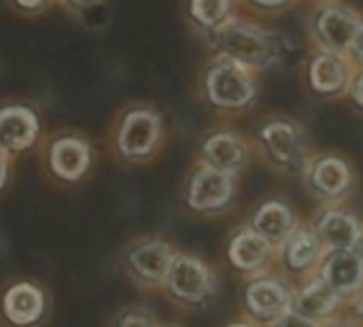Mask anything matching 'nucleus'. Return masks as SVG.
Returning <instances> with one entry per match:
<instances>
[{
  "label": "nucleus",
  "mask_w": 363,
  "mask_h": 327,
  "mask_svg": "<svg viewBox=\"0 0 363 327\" xmlns=\"http://www.w3.org/2000/svg\"><path fill=\"white\" fill-rule=\"evenodd\" d=\"M0 315L13 327H36L47 317V296L45 292L30 283H13L0 300Z\"/></svg>",
  "instance_id": "f257e3e1"
},
{
  "label": "nucleus",
  "mask_w": 363,
  "mask_h": 327,
  "mask_svg": "<svg viewBox=\"0 0 363 327\" xmlns=\"http://www.w3.org/2000/svg\"><path fill=\"white\" fill-rule=\"evenodd\" d=\"M217 47L232 60L245 64H259L268 57V40L253 28L242 23H225L215 32Z\"/></svg>",
  "instance_id": "f03ea898"
},
{
  "label": "nucleus",
  "mask_w": 363,
  "mask_h": 327,
  "mask_svg": "<svg viewBox=\"0 0 363 327\" xmlns=\"http://www.w3.org/2000/svg\"><path fill=\"white\" fill-rule=\"evenodd\" d=\"M166 285L170 294L183 302H202L211 292V275L206 266L194 257H174Z\"/></svg>",
  "instance_id": "7ed1b4c3"
},
{
  "label": "nucleus",
  "mask_w": 363,
  "mask_h": 327,
  "mask_svg": "<svg viewBox=\"0 0 363 327\" xmlns=\"http://www.w3.org/2000/svg\"><path fill=\"white\" fill-rule=\"evenodd\" d=\"M208 96L219 106H242L253 96V85L236 64H219L208 74Z\"/></svg>",
  "instance_id": "20e7f679"
},
{
  "label": "nucleus",
  "mask_w": 363,
  "mask_h": 327,
  "mask_svg": "<svg viewBox=\"0 0 363 327\" xmlns=\"http://www.w3.org/2000/svg\"><path fill=\"white\" fill-rule=\"evenodd\" d=\"M172 260L174 257H172L170 247L160 240H149V243L136 245L128 253V266H130L132 275L145 283L166 281Z\"/></svg>",
  "instance_id": "39448f33"
},
{
  "label": "nucleus",
  "mask_w": 363,
  "mask_h": 327,
  "mask_svg": "<svg viewBox=\"0 0 363 327\" xmlns=\"http://www.w3.org/2000/svg\"><path fill=\"white\" fill-rule=\"evenodd\" d=\"M160 136V119L149 111H134L125 117L119 147L128 157L147 155Z\"/></svg>",
  "instance_id": "423d86ee"
},
{
  "label": "nucleus",
  "mask_w": 363,
  "mask_h": 327,
  "mask_svg": "<svg viewBox=\"0 0 363 327\" xmlns=\"http://www.w3.org/2000/svg\"><path fill=\"white\" fill-rule=\"evenodd\" d=\"M232 196V179L225 170L204 168L200 170L189 187V206L196 211H211L225 204Z\"/></svg>",
  "instance_id": "0eeeda50"
},
{
  "label": "nucleus",
  "mask_w": 363,
  "mask_h": 327,
  "mask_svg": "<svg viewBox=\"0 0 363 327\" xmlns=\"http://www.w3.org/2000/svg\"><path fill=\"white\" fill-rule=\"evenodd\" d=\"M323 279L338 294H351L363 283V260L349 249H340L325 262Z\"/></svg>",
  "instance_id": "6e6552de"
},
{
  "label": "nucleus",
  "mask_w": 363,
  "mask_h": 327,
  "mask_svg": "<svg viewBox=\"0 0 363 327\" xmlns=\"http://www.w3.org/2000/svg\"><path fill=\"white\" fill-rule=\"evenodd\" d=\"M36 138V119L26 109L0 111V149L21 151Z\"/></svg>",
  "instance_id": "1a4fd4ad"
},
{
  "label": "nucleus",
  "mask_w": 363,
  "mask_h": 327,
  "mask_svg": "<svg viewBox=\"0 0 363 327\" xmlns=\"http://www.w3.org/2000/svg\"><path fill=\"white\" fill-rule=\"evenodd\" d=\"M247 302L249 309L262 319L283 317L289 311V294L277 281L253 283L247 292Z\"/></svg>",
  "instance_id": "9d476101"
},
{
  "label": "nucleus",
  "mask_w": 363,
  "mask_h": 327,
  "mask_svg": "<svg viewBox=\"0 0 363 327\" xmlns=\"http://www.w3.org/2000/svg\"><path fill=\"white\" fill-rule=\"evenodd\" d=\"M89 164V153L85 143L74 138H64L51 149V168L57 177L66 181H77L83 177Z\"/></svg>",
  "instance_id": "9b49d317"
},
{
  "label": "nucleus",
  "mask_w": 363,
  "mask_h": 327,
  "mask_svg": "<svg viewBox=\"0 0 363 327\" xmlns=\"http://www.w3.org/2000/svg\"><path fill=\"white\" fill-rule=\"evenodd\" d=\"M319 32L328 45L334 49H347L355 43L359 32V21L340 9H325L319 17Z\"/></svg>",
  "instance_id": "f8f14e48"
},
{
  "label": "nucleus",
  "mask_w": 363,
  "mask_h": 327,
  "mask_svg": "<svg viewBox=\"0 0 363 327\" xmlns=\"http://www.w3.org/2000/svg\"><path fill=\"white\" fill-rule=\"evenodd\" d=\"M338 304V292L325 281L311 283L298 298H296V313L308 319H321L330 315Z\"/></svg>",
  "instance_id": "ddd939ff"
},
{
  "label": "nucleus",
  "mask_w": 363,
  "mask_h": 327,
  "mask_svg": "<svg viewBox=\"0 0 363 327\" xmlns=\"http://www.w3.org/2000/svg\"><path fill=\"white\" fill-rule=\"evenodd\" d=\"M253 223H255L257 234L264 236L268 243H281L289 236V232L294 228V217L285 204L268 202L257 211Z\"/></svg>",
  "instance_id": "4468645a"
},
{
  "label": "nucleus",
  "mask_w": 363,
  "mask_h": 327,
  "mask_svg": "<svg viewBox=\"0 0 363 327\" xmlns=\"http://www.w3.org/2000/svg\"><path fill=\"white\" fill-rule=\"evenodd\" d=\"M264 140L270 149V153L274 155L277 162L283 164H298L300 155H302V147H300V136L298 132L287 126V123H270L264 130Z\"/></svg>",
  "instance_id": "2eb2a0df"
},
{
  "label": "nucleus",
  "mask_w": 363,
  "mask_h": 327,
  "mask_svg": "<svg viewBox=\"0 0 363 327\" xmlns=\"http://www.w3.org/2000/svg\"><path fill=\"white\" fill-rule=\"evenodd\" d=\"M319 232L323 236V240L340 251V249H351L359 236V228H357V221L347 215V213H338V211H332V213H325V217L321 219L319 223Z\"/></svg>",
  "instance_id": "dca6fc26"
},
{
  "label": "nucleus",
  "mask_w": 363,
  "mask_h": 327,
  "mask_svg": "<svg viewBox=\"0 0 363 327\" xmlns=\"http://www.w3.org/2000/svg\"><path fill=\"white\" fill-rule=\"evenodd\" d=\"M268 253H270V245L257 232L238 234L230 247V257H232L234 266H238L242 270H253V268L262 266L266 262Z\"/></svg>",
  "instance_id": "f3484780"
},
{
  "label": "nucleus",
  "mask_w": 363,
  "mask_h": 327,
  "mask_svg": "<svg viewBox=\"0 0 363 327\" xmlns=\"http://www.w3.org/2000/svg\"><path fill=\"white\" fill-rule=\"evenodd\" d=\"M204 157L211 168L232 170L242 160V145L232 134H215L204 143Z\"/></svg>",
  "instance_id": "a211bd4d"
},
{
  "label": "nucleus",
  "mask_w": 363,
  "mask_h": 327,
  "mask_svg": "<svg viewBox=\"0 0 363 327\" xmlns=\"http://www.w3.org/2000/svg\"><path fill=\"white\" fill-rule=\"evenodd\" d=\"M311 81L317 92L332 94L347 81V68L336 55H319L311 68Z\"/></svg>",
  "instance_id": "6ab92c4d"
},
{
  "label": "nucleus",
  "mask_w": 363,
  "mask_h": 327,
  "mask_svg": "<svg viewBox=\"0 0 363 327\" xmlns=\"http://www.w3.org/2000/svg\"><path fill=\"white\" fill-rule=\"evenodd\" d=\"M313 181L315 185L323 192V194H330V196H336V194H342L349 185V168L345 162L340 160H321L317 166H315V172H313Z\"/></svg>",
  "instance_id": "aec40b11"
},
{
  "label": "nucleus",
  "mask_w": 363,
  "mask_h": 327,
  "mask_svg": "<svg viewBox=\"0 0 363 327\" xmlns=\"http://www.w3.org/2000/svg\"><path fill=\"white\" fill-rule=\"evenodd\" d=\"M319 253V240L313 232H296L287 245V262L291 268L302 270L315 262Z\"/></svg>",
  "instance_id": "412c9836"
},
{
  "label": "nucleus",
  "mask_w": 363,
  "mask_h": 327,
  "mask_svg": "<svg viewBox=\"0 0 363 327\" xmlns=\"http://www.w3.org/2000/svg\"><path fill=\"white\" fill-rule=\"evenodd\" d=\"M230 0H191L194 17L204 26H217L228 13Z\"/></svg>",
  "instance_id": "4be33fe9"
},
{
  "label": "nucleus",
  "mask_w": 363,
  "mask_h": 327,
  "mask_svg": "<svg viewBox=\"0 0 363 327\" xmlns=\"http://www.w3.org/2000/svg\"><path fill=\"white\" fill-rule=\"evenodd\" d=\"M111 327H155V321L143 309H125L115 317Z\"/></svg>",
  "instance_id": "5701e85b"
},
{
  "label": "nucleus",
  "mask_w": 363,
  "mask_h": 327,
  "mask_svg": "<svg viewBox=\"0 0 363 327\" xmlns=\"http://www.w3.org/2000/svg\"><path fill=\"white\" fill-rule=\"evenodd\" d=\"M274 327H317L315 326V321L313 319H308V317H302V315H298V313H294V315H283L281 317V321L277 323Z\"/></svg>",
  "instance_id": "b1692460"
},
{
  "label": "nucleus",
  "mask_w": 363,
  "mask_h": 327,
  "mask_svg": "<svg viewBox=\"0 0 363 327\" xmlns=\"http://www.w3.org/2000/svg\"><path fill=\"white\" fill-rule=\"evenodd\" d=\"M6 181V160H4V153L0 151V189Z\"/></svg>",
  "instance_id": "393cba45"
},
{
  "label": "nucleus",
  "mask_w": 363,
  "mask_h": 327,
  "mask_svg": "<svg viewBox=\"0 0 363 327\" xmlns=\"http://www.w3.org/2000/svg\"><path fill=\"white\" fill-rule=\"evenodd\" d=\"M355 49H357V53H359V57L363 60V26H359V32H357V36H355Z\"/></svg>",
  "instance_id": "a878e982"
},
{
  "label": "nucleus",
  "mask_w": 363,
  "mask_h": 327,
  "mask_svg": "<svg viewBox=\"0 0 363 327\" xmlns=\"http://www.w3.org/2000/svg\"><path fill=\"white\" fill-rule=\"evenodd\" d=\"M355 98H357V102L363 106V74L357 79V83H355Z\"/></svg>",
  "instance_id": "bb28decb"
},
{
  "label": "nucleus",
  "mask_w": 363,
  "mask_h": 327,
  "mask_svg": "<svg viewBox=\"0 0 363 327\" xmlns=\"http://www.w3.org/2000/svg\"><path fill=\"white\" fill-rule=\"evenodd\" d=\"M353 247H355V253H357V255L363 260V234L357 236V240H355V245H353Z\"/></svg>",
  "instance_id": "cd10ccee"
},
{
  "label": "nucleus",
  "mask_w": 363,
  "mask_h": 327,
  "mask_svg": "<svg viewBox=\"0 0 363 327\" xmlns=\"http://www.w3.org/2000/svg\"><path fill=\"white\" fill-rule=\"evenodd\" d=\"M17 2H19L21 6H28V9H34V6H38V4H40L43 0H17Z\"/></svg>",
  "instance_id": "c85d7f7f"
},
{
  "label": "nucleus",
  "mask_w": 363,
  "mask_h": 327,
  "mask_svg": "<svg viewBox=\"0 0 363 327\" xmlns=\"http://www.w3.org/2000/svg\"><path fill=\"white\" fill-rule=\"evenodd\" d=\"M255 2H259V4H266V6H274V4H281L283 0H255Z\"/></svg>",
  "instance_id": "c756f323"
},
{
  "label": "nucleus",
  "mask_w": 363,
  "mask_h": 327,
  "mask_svg": "<svg viewBox=\"0 0 363 327\" xmlns=\"http://www.w3.org/2000/svg\"><path fill=\"white\" fill-rule=\"evenodd\" d=\"M359 313L363 315V296H362V300H359Z\"/></svg>",
  "instance_id": "7c9ffc66"
},
{
  "label": "nucleus",
  "mask_w": 363,
  "mask_h": 327,
  "mask_svg": "<svg viewBox=\"0 0 363 327\" xmlns=\"http://www.w3.org/2000/svg\"><path fill=\"white\" fill-rule=\"evenodd\" d=\"M74 2H87V0H74Z\"/></svg>",
  "instance_id": "2f4dec72"
},
{
  "label": "nucleus",
  "mask_w": 363,
  "mask_h": 327,
  "mask_svg": "<svg viewBox=\"0 0 363 327\" xmlns=\"http://www.w3.org/2000/svg\"><path fill=\"white\" fill-rule=\"evenodd\" d=\"M232 327H247V326H232Z\"/></svg>",
  "instance_id": "473e14b6"
}]
</instances>
